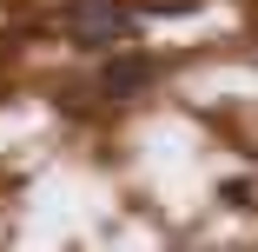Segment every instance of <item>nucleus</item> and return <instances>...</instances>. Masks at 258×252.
Returning a JSON list of instances; mask_svg holds the SVG:
<instances>
[{
    "mask_svg": "<svg viewBox=\"0 0 258 252\" xmlns=\"http://www.w3.org/2000/svg\"><path fill=\"white\" fill-rule=\"evenodd\" d=\"M60 27H67L73 46H119V40H133L139 14L126 7V0H73V7L60 14Z\"/></svg>",
    "mask_w": 258,
    "mask_h": 252,
    "instance_id": "1",
    "label": "nucleus"
},
{
    "mask_svg": "<svg viewBox=\"0 0 258 252\" xmlns=\"http://www.w3.org/2000/svg\"><path fill=\"white\" fill-rule=\"evenodd\" d=\"M146 80H152V60H139V54H126V60H106V73H99V86H106L113 99H119V93H139Z\"/></svg>",
    "mask_w": 258,
    "mask_h": 252,
    "instance_id": "2",
    "label": "nucleus"
}]
</instances>
